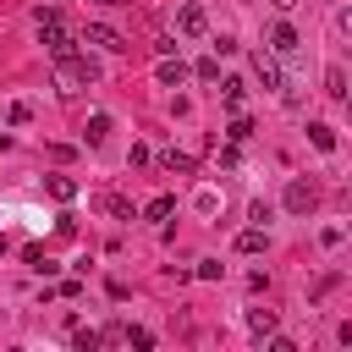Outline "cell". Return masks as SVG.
<instances>
[{"instance_id":"cell-1","label":"cell","mask_w":352,"mask_h":352,"mask_svg":"<svg viewBox=\"0 0 352 352\" xmlns=\"http://www.w3.org/2000/svg\"><path fill=\"white\" fill-rule=\"evenodd\" d=\"M99 77V66L88 60V55H60L55 60V82H60V94H77V88H88Z\"/></svg>"},{"instance_id":"cell-2","label":"cell","mask_w":352,"mask_h":352,"mask_svg":"<svg viewBox=\"0 0 352 352\" xmlns=\"http://www.w3.org/2000/svg\"><path fill=\"white\" fill-rule=\"evenodd\" d=\"M314 204H319V192H314V182H302V176H292V182H286V209H292V214H314Z\"/></svg>"},{"instance_id":"cell-3","label":"cell","mask_w":352,"mask_h":352,"mask_svg":"<svg viewBox=\"0 0 352 352\" xmlns=\"http://www.w3.org/2000/svg\"><path fill=\"white\" fill-rule=\"evenodd\" d=\"M176 33H182V38H204V33H209L204 6H182V11H176Z\"/></svg>"},{"instance_id":"cell-4","label":"cell","mask_w":352,"mask_h":352,"mask_svg":"<svg viewBox=\"0 0 352 352\" xmlns=\"http://www.w3.org/2000/svg\"><path fill=\"white\" fill-rule=\"evenodd\" d=\"M82 38H88V44H99V50H110V55H121V50H132V44H126V38L116 33V28H99V22H88V33H82Z\"/></svg>"},{"instance_id":"cell-5","label":"cell","mask_w":352,"mask_h":352,"mask_svg":"<svg viewBox=\"0 0 352 352\" xmlns=\"http://www.w3.org/2000/svg\"><path fill=\"white\" fill-rule=\"evenodd\" d=\"M253 77H258L264 88H280V66H275L270 50H253Z\"/></svg>"},{"instance_id":"cell-6","label":"cell","mask_w":352,"mask_h":352,"mask_svg":"<svg viewBox=\"0 0 352 352\" xmlns=\"http://www.w3.org/2000/svg\"><path fill=\"white\" fill-rule=\"evenodd\" d=\"M292 50H297V28L292 22H275L270 28V55H292Z\"/></svg>"},{"instance_id":"cell-7","label":"cell","mask_w":352,"mask_h":352,"mask_svg":"<svg viewBox=\"0 0 352 352\" xmlns=\"http://www.w3.org/2000/svg\"><path fill=\"white\" fill-rule=\"evenodd\" d=\"M182 82H187V66L165 55V60H160V88H182Z\"/></svg>"},{"instance_id":"cell-8","label":"cell","mask_w":352,"mask_h":352,"mask_svg":"<svg viewBox=\"0 0 352 352\" xmlns=\"http://www.w3.org/2000/svg\"><path fill=\"white\" fill-rule=\"evenodd\" d=\"M248 330L253 336H275V308H248Z\"/></svg>"},{"instance_id":"cell-9","label":"cell","mask_w":352,"mask_h":352,"mask_svg":"<svg viewBox=\"0 0 352 352\" xmlns=\"http://www.w3.org/2000/svg\"><path fill=\"white\" fill-rule=\"evenodd\" d=\"M308 143H314L319 154H330V148H336V126H324V121H314V126H308Z\"/></svg>"},{"instance_id":"cell-10","label":"cell","mask_w":352,"mask_h":352,"mask_svg":"<svg viewBox=\"0 0 352 352\" xmlns=\"http://www.w3.org/2000/svg\"><path fill=\"white\" fill-rule=\"evenodd\" d=\"M160 165H165L170 176H192V170H198V160H192V154H176V148H170V154H165Z\"/></svg>"},{"instance_id":"cell-11","label":"cell","mask_w":352,"mask_h":352,"mask_svg":"<svg viewBox=\"0 0 352 352\" xmlns=\"http://www.w3.org/2000/svg\"><path fill=\"white\" fill-rule=\"evenodd\" d=\"M170 214H176V198H170V192L148 198V209H143V220H170Z\"/></svg>"},{"instance_id":"cell-12","label":"cell","mask_w":352,"mask_h":352,"mask_svg":"<svg viewBox=\"0 0 352 352\" xmlns=\"http://www.w3.org/2000/svg\"><path fill=\"white\" fill-rule=\"evenodd\" d=\"M44 187H50V198H60V204H72V198H77V182H72V176H50Z\"/></svg>"},{"instance_id":"cell-13","label":"cell","mask_w":352,"mask_h":352,"mask_svg":"<svg viewBox=\"0 0 352 352\" xmlns=\"http://www.w3.org/2000/svg\"><path fill=\"white\" fill-rule=\"evenodd\" d=\"M99 209H104V214H116V220H132V204H126L121 192H104V198H99Z\"/></svg>"},{"instance_id":"cell-14","label":"cell","mask_w":352,"mask_h":352,"mask_svg":"<svg viewBox=\"0 0 352 352\" xmlns=\"http://www.w3.org/2000/svg\"><path fill=\"white\" fill-rule=\"evenodd\" d=\"M236 253H264V226H248L236 236Z\"/></svg>"},{"instance_id":"cell-15","label":"cell","mask_w":352,"mask_h":352,"mask_svg":"<svg viewBox=\"0 0 352 352\" xmlns=\"http://www.w3.org/2000/svg\"><path fill=\"white\" fill-rule=\"evenodd\" d=\"M22 264H33L38 275H55V264L44 258V248H38V242H28V248H22Z\"/></svg>"},{"instance_id":"cell-16","label":"cell","mask_w":352,"mask_h":352,"mask_svg":"<svg viewBox=\"0 0 352 352\" xmlns=\"http://www.w3.org/2000/svg\"><path fill=\"white\" fill-rule=\"evenodd\" d=\"M324 94H330V99H346V72H341V66L324 72Z\"/></svg>"},{"instance_id":"cell-17","label":"cell","mask_w":352,"mask_h":352,"mask_svg":"<svg viewBox=\"0 0 352 352\" xmlns=\"http://www.w3.org/2000/svg\"><path fill=\"white\" fill-rule=\"evenodd\" d=\"M82 132H88V143H104V138H110V116H104V110H99V116H88V126H82Z\"/></svg>"},{"instance_id":"cell-18","label":"cell","mask_w":352,"mask_h":352,"mask_svg":"<svg viewBox=\"0 0 352 352\" xmlns=\"http://www.w3.org/2000/svg\"><path fill=\"white\" fill-rule=\"evenodd\" d=\"M121 346H138V352H148V346H154V336H148L143 324H126V336H121Z\"/></svg>"},{"instance_id":"cell-19","label":"cell","mask_w":352,"mask_h":352,"mask_svg":"<svg viewBox=\"0 0 352 352\" xmlns=\"http://www.w3.org/2000/svg\"><path fill=\"white\" fill-rule=\"evenodd\" d=\"M220 88H226V110H231V116H236V110H242V82H236V77H231V82H220Z\"/></svg>"},{"instance_id":"cell-20","label":"cell","mask_w":352,"mask_h":352,"mask_svg":"<svg viewBox=\"0 0 352 352\" xmlns=\"http://www.w3.org/2000/svg\"><path fill=\"white\" fill-rule=\"evenodd\" d=\"M72 346H77V352H94V346H104V341H99V330H77Z\"/></svg>"},{"instance_id":"cell-21","label":"cell","mask_w":352,"mask_h":352,"mask_svg":"<svg viewBox=\"0 0 352 352\" xmlns=\"http://www.w3.org/2000/svg\"><path fill=\"white\" fill-rule=\"evenodd\" d=\"M28 121H33V104L16 99V104H11V126H28Z\"/></svg>"},{"instance_id":"cell-22","label":"cell","mask_w":352,"mask_h":352,"mask_svg":"<svg viewBox=\"0 0 352 352\" xmlns=\"http://www.w3.org/2000/svg\"><path fill=\"white\" fill-rule=\"evenodd\" d=\"M248 132H253V121H248V116H242V110H236V121H231V132H226V138H231V143H242V138H248Z\"/></svg>"},{"instance_id":"cell-23","label":"cell","mask_w":352,"mask_h":352,"mask_svg":"<svg viewBox=\"0 0 352 352\" xmlns=\"http://www.w3.org/2000/svg\"><path fill=\"white\" fill-rule=\"evenodd\" d=\"M220 270H226L220 258H198V280H220Z\"/></svg>"},{"instance_id":"cell-24","label":"cell","mask_w":352,"mask_h":352,"mask_svg":"<svg viewBox=\"0 0 352 352\" xmlns=\"http://www.w3.org/2000/svg\"><path fill=\"white\" fill-rule=\"evenodd\" d=\"M198 77H204V82H220V60H214V55H209V60H198Z\"/></svg>"},{"instance_id":"cell-25","label":"cell","mask_w":352,"mask_h":352,"mask_svg":"<svg viewBox=\"0 0 352 352\" xmlns=\"http://www.w3.org/2000/svg\"><path fill=\"white\" fill-rule=\"evenodd\" d=\"M270 6H280V11H292V6H297V0H270Z\"/></svg>"},{"instance_id":"cell-26","label":"cell","mask_w":352,"mask_h":352,"mask_svg":"<svg viewBox=\"0 0 352 352\" xmlns=\"http://www.w3.org/2000/svg\"><path fill=\"white\" fill-rule=\"evenodd\" d=\"M104 6H132V0H104Z\"/></svg>"}]
</instances>
